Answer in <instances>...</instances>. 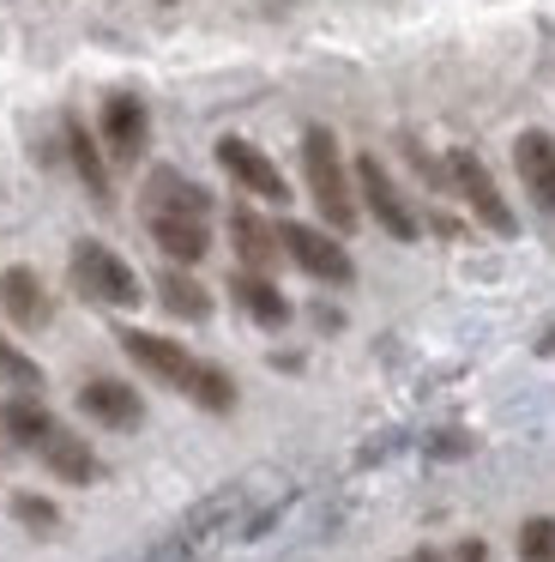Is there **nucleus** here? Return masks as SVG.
I'll use <instances>...</instances> for the list:
<instances>
[{"label":"nucleus","mask_w":555,"mask_h":562,"mask_svg":"<svg viewBox=\"0 0 555 562\" xmlns=\"http://www.w3.org/2000/svg\"><path fill=\"white\" fill-rule=\"evenodd\" d=\"M12 514H19V526H31V532H55V526H60V508L48 496H31V490L12 496Z\"/></svg>","instance_id":"5701e85b"},{"label":"nucleus","mask_w":555,"mask_h":562,"mask_svg":"<svg viewBox=\"0 0 555 562\" xmlns=\"http://www.w3.org/2000/svg\"><path fill=\"white\" fill-rule=\"evenodd\" d=\"M458 562H489V550H483V538H465V544H458Z\"/></svg>","instance_id":"393cba45"},{"label":"nucleus","mask_w":555,"mask_h":562,"mask_svg":"<svg viewBox=\"0 0 555 562\" xmlns=\"http://www.w3.org/2000/svg\"><path fill=\"white\" fill-rule=\"evenodd\" d=\"M0 429H7L12 448H36V453H43V441L55 436V417H48V405H43V400L19 393V400L0 405Z\"/></svg>","instance_id":"dca6fc26"},{"label":"nucleus","mask_w":555,"mask_h":562,"mask_svg":"<svg viewBox=\"0 0 555 562\" xmlns=\"http://www.w3.org/2000/svg\"><path fill=\"white\" fill-rule=\"evenodd\" d=\"M97 127H103V151H109L115 164H139V158H145L151 115H145V103L133 98V91H109V98H103V115H97Z\"/></svg>","instance_id":"0eeeda50"},{"label":"nucleus","mask_w":555,"mask_h":562,"mask_svg":"<svg viewBox=\"0 0 555 562\" xmlns=\"http://www.w3.org/2000/svg\"><path fill=\"white\" fill-rule=\"evenodd\" d=\"M145 218H212V194L181 170H157L145 182Z\"/></svg>","instance_id":"9b49d317"},{"label":"nucleus","mask_w":555,"mask_h":562,"mask_svg":"<svg viewBox=\"0 0 555 562\" xmlns=\"http://www.w3.org/2000/svg\"><path fill=\"white\" fill-rule=\"evenodd\" d=\"M217 164H224V176L241 188V194H253V200H265V206H284L290 200V182H284V170H278L272 158H265L253 139H241V134H224L217 139Z\"/></svg>","instance_id":"39448f33"},{"label":"nucleus","mask_w":555,"mask_h":562,"mask_svg":"<svg viewBox=\"0 0 555 562\" xmlns=\"http://www.w3.org/2000/svg\"><path fill=\"white\" fill-rule=\"evenodd\" d=\"M0 308L12 315V327H43L48 321V291L31 267H7L0 272Z\"/></svg>","instance_id":"4468645a"},{"label":"nucleus","mask_w":555,"mask_h":562,"mask_svg":"<svg viewBox=\"0 0 555 562\" xmlns=\"http://www.w3.org/2000/svg\"><path fill=\"white\" fill-rule=\"evenodd\" d=\"M513 170H519V182H525L531 206H537L543 218H555V139L543 134V127H525V134L513 139Z\"/></svg>","instance_id":"9d476101"},{"label":"nucleus","mask_w":555,"mask_h":562,"mask_svg":"<svg viewBox=\"0 0 555 562\" xmlns=\"http://www.w3.org/2000/svg\"><path fill=\"white\" fill-rule=\"evenodd\" d=\"M537 351H543V357L555 351V327H550V333H543V339H537Z\"/></svg>","instance_id":"a878e982"},{"label":"nucleus","mask_w":555,"mask_h":562,"mask_svg":"<svg viewBox=\"0 0 555 562\" xmlns=\"http://www.w3.org/2000/svg\"><path fill=\"white\" fill-rule=\"evenodd\" d=\"M121 351L133 357V363L145 369V375H157L163 387H193V375H200V363H193L188 351H181L175 339H163V333H145V327H127L121 333Z\"/></svg>","instance_id":"1a4fd4ad"},{"label":"nucleus","mask_w":555,"mask_h":562,"mask_svg":"<svg viewBox=\"0 0 555 562\" xmlns=\"http://www.w3.org/2000/svg\"><path fill=\"white\" fill-rule=\"evenodd\" d=\"M43 465L60 477V484H91L97 477V453L84 448L79 436H67V429H55V436L43 441Z\"/></svg>","instance_id":"6ab92c4d"},{"label":"nucleus","mask_w":555,"mask_h":562,"mask_svg":"<svg viewBox=\"0 0 555 562\" xmlns=\"http://www.w3.org/2000/svg\"><path fill=\"white\" fill-rule=\"evenodd\" d=\"M157 236V248H163L175 267H200L205 255H212V231H205V218H145Z\"/></svg>","instance_id":"2eb2a0df"},{"label":"nucleus","mask_w":555,"mask_h":562,"mask_svg":"<svg viewBox=\"0 0 555 562\" xmlns=\"http://www.w3.org/2000/svg\"><path fill=\"white\" fill-rule=\"evenodd\" d=\"M0 381H12V387H36V381H43V369H36L24 351H12V345L0 339Z\"/></svg>","instance_id":"b1692460"},{"label":"nucleus","mask_w":555,"mask_h":562,"mask_svg":"<svg viewBox=\"0 0 555 562\" xmlns=\"http://www.w3.org/2000/svg\"><path fill=\"white\" fill-rule=\"evenodd\" d=\"M67 158H72V170H79L84 194H91L97 206H109V164H103V151H97L91 127H84L79 115H67Z\"/></svg>","instance_id":"f3484780"},{"label":"nucleus","mask_w":555,"mask_h":562,"mask_svg":"<svg viewBox=\"0 0 555 562\" xmlns=\"http://www.w3.org/2000/svg\"><path fill=\"white\" fill-rule=\"evenodd\" d=\"M79 412H84V417H97L103 429H139L145 400L127 387V381L97 375V381H84V387H79Z\"/></svg>","instance_id":"f8f14e48"},{"label":"nucleus","mask_w":555,"mask_h":562,"mask_svg":"<svg viewBox=\"0 0 555 562\" xmlns=\"http://www.w3.org/2000/svg\"><path fill=\"white\" fill-rule=\"evenodd\" d=\"M157 296H163V308H169V315H181V321H205V315H212V291H205L200 279H188V272H163V279H157Z\"/></svg>","instance_id":"aec40b11"},{"label":"nucleus","mask_w":555,"mask_h":562,"mask_svg":"<svg viewBox=\"0 0 555 562\" xmlns=\"http://www.w3.org/2000/svg\"><path fill=\"white\" fill-rule=\"evenodd\" d=\"M519 557L525 562H555V520H525L519 526Z\"/></svg>","instance_id":"4be33fe9"},{"label":"nucleus","mask_w":555,"mask_h":562,"mask_svg":"<svg viewBox=\"0 0 555 562\" xmlns=\"http://www.w3.org/2000/svg\"><path fill=\"white\" fill-rule=\"evenodd\" d=\"M422 562H429V557H422Z\"/></svg>","instance_id":"bb28decb"},{"label":"nucleus","mask_w":555,"mask_h":562,"mask_svg":"<svg viewBox=\"0 0 555 562\" xmlns=\"http://www.w3.org/2000/svg\"><path fill=\"white\" fill-rule=\"evenodd\" d=\"M278 248H284V255L320 284H350L356 279V260L344 255V243H338L332 231H314V224H278Z\"/></svg>","instance_id":"20e7f679"},{"label":"nucleus","mask_w":555,"mask_h":562,"mask_svg":"<svg viewBox=\"0 0 555 562\" xmlns=\"http://www.w3.org/2000/svg\"><path fill=\"white\" fill-rule=\"evenodd\" d=\"M356 188H362V206L374 212L393 243H417V212L405 206V194L393 188V176L381 170V158H356Z\"/></svg>","instance_id":"6e6552de"},{"label":"nucleus","mask_w":555,"mask_h":562,"mask_svg":"<svg viewBox=\"0 0 555 562\" xmlns=\"http://www.w3.org/2000/svg\"><path fill=\"white\" fill-rule=\"evenodd\" d=\"M188 400H193V405H205V412H236V381H229L224 369L200 363V375H193Z\"/></svg>","instance_id":"412c9836"},{"label":"nucleus","mask_w":555,"mask_h":562,"mask_svg":"<svg viewBox=\"0 0 555 562\" xmlns=\"http://www.w3.org/2000/svg\"><path fill=\"white\" fill-rule=\"evenodd\" d=\"M241 514H248V484H224L217 496H205L200 508H193L188 520H181L163 544H157V562H181V557L212 550L224 532H236V526H241Z\"/></svg>","instance_id":"f03ea898"},{"label":"nucleus","mask_w":555,"mask_h":562,"mask_svg":"<svg viewBox=\"0 0 555 562\" xmlns=\"http://www.w3.org/2000/svg\"><path fill=\"white\" fill-rule=\"evenodd\" d=\"M446 170H453V182H458V194H465V206L477 212V218L489 224L495 236H519L513 206L501 200V188H495V176H489V170H483V158H477V151H465V146H458L453 158H446Z\"/></svg>","instance_id":"423d86ee"},{"label":"nucleus","mask_w":555,"mask_h":562,"mask_svg":"<svg viewBox=\"0 0 555 562\" xmlns=\"http://www.w3.org/2000/svg\"><path fill=\"white\" fill-rule=\"evenodd\" d=\"M72 284H79V296H91V303H103V308H133L145 296L139 272H133L115 248H103V243H79V248H72Z\"/></svg>","instance_id":"7ed1b4c3"},{"label":"nucleus","mask_w":555,"mask_h":562,"mask_svg":"<svg viewBox=\"0 0 555 562\" xmlns=\"http://www.w3.org/2000/svg\"><path fill=\"white\" fill-rule=\"evenodd\" d=\"M302 176H308V194L320 206V218L332 224V236L356 231V182L344 170V151H338L332 127H308L302 134Z\"/></svg>","instance_id":"f257e3e1"},{"label":"nucleus","mask_w":555,"mask_h":562,"mask_svg":"<svg viewBox=\"0 0 555 562\" xmlns=\"http://www.w3.org/2000/svg\"><path fill=\"white\" fill-rule=\"evenodd\" d=\"M229 243H236V255H241V272H260V279H265V267L284 255V248H278V231L253 206L229 212Z\"/></svg>","instance_id":"ddd939ff"},{"label":"nucleus","mask_w":555,"mask_h":562,"mask_svg":"<svg viewBox=\"0 0 555 562\" xmlns=\"http://www.w3.org/2000/svg\"><path fill=\"white\" fill-rule=\"evenodd\" d=\"M229 291H236V303L248 308L260 327H284V321H290V296L278 291L272 279H260V272H236V279H229Z\"/></svg>","instance_id":"a211bd4d"}]
</instances>
